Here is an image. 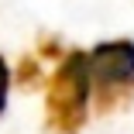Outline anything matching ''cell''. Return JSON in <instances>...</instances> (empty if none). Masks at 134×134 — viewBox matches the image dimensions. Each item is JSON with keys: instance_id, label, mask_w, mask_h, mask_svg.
<instances>
[{"instance_id": "cell-1", "label": "cell", "mask_w": 134, "mask_h": 134, "mask_svg": "<svg viewBox=\"0 0 134 134\" xmlns=\"http://www.w3.org/2000/svg\"><path fill=\"white\" fill-rule=\"evenodd\" d=\"M86 96H90L86 55H69L48 83V124L59 134H72L83 124Z\"/></svg>"}, {"instance_id": "cell-2", "label": "cell", "mask_w": 134, "mask_h": 134, "mask_svg": "<svg viewBox=\"0 0 134 134\" xmlns=\"http://www.w3.org/2000/svg\"><path fill=\"white\" fill-rule=\"evenodd\" d=\"M90 86L100 93V110L117 103L120 96L134 93V41H107L96 45L86 59Z\"/></svg>"}, {"instance_id": "cell-3", "label": "cell", "mask_w": 134, "mask_h": 134, "mask_svg": "<svg viewBox=\"0 0 134 134\" xmlns=\"http://www.w3.org/2000/svg\"><path fill=\"white\" fill-rule=\"evenodd\" d=\"M4 100H7V65L0 59V114H4Z\"/></svg>"}]
</instances>
